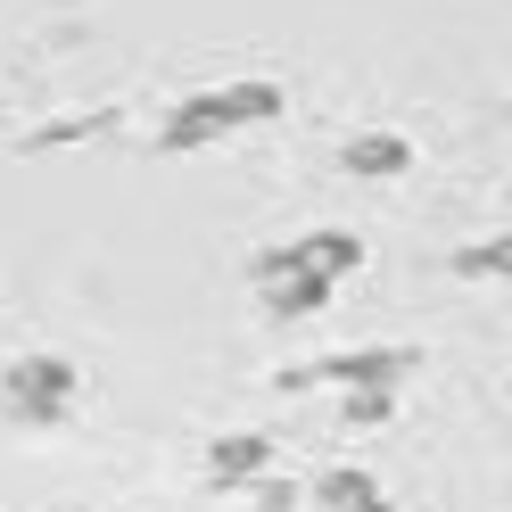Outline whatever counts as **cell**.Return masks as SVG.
<instances>
[{"instance_id":"obj_1","label":"cell","mask_w":512,"mask_h":512,"mask_svg":"<svg viewBox=\"0 0 512 512\" xmlns=\"http://www.w3.org/2000/svg\"><path fill=\"white\" fill-rule=\"evenodd\" d=\"M281 108H290V91L281 83H223V91H199V100H182L166 116V133H157V149H207L223 133H240V124H273Z\"/></svg>"},{"instance_id":"obj_2","label":"cell","mask_w":512,"mask_h":512,"mask_svg":"<svg viewBox=\"0 0 512 512\" xmlns=\"http://www.w3.org/2000/svg\"><path fill=\"white\" fill-rule=\"evenodd\" d=\"M422 372L413 347H347V356H323V364H290L281 372V389H405V380Z\"/></svg>"},{"instance_id":"obj_3","label":"cell","mask_w":512,"mask_h":512,"mask_svg":"<svg viewBox=\"0 0 512 512\" xmlns=\"http://www.w3.org/2000/svg\"><path fill=\"white\" fill-rule=\"evenodd\" d=\"M67 405H75V364H58V356H25L0 380V413L9 422H67Z\"/></svg>"},{"instance_id":"obj_4","label":"cell","mask_w":512,"mask_h":512,"mask_svg":"<svg viewBox=\"0 0 512 512\" xmlns=\"http://www.w3.org/2000/svg\"><path fill=\"white\" fill-rule=\"evenodd\" d=\"M331 290H339V281H323V273H290V265H273V256H256V298H265V314H281V323L323 314Z\"/></svg>"},{"instance_id":"obj_5","label":"cell","mask_w":512,"mask_h":512,"mask_svg":"<svg viewBox=\"0 0 512 512\" xmlns=\"http://www.w3.org/2000/svg\"><path fill=\"white\" fill-rule=\"evenodd\" d=\"M273 265H290V273H323V281H347L364 265V240L356 232H306V240H290V248H265Z\"/></svg>"},{"instance_id":"obj_6","label":"cell","mask_w":512,"mask_h":512,"mask_svg":"<svg viewBox=\"0 0 512 512\" xmlns=\"http://www.w3.org/2000/svg\"><path fill=\"white\" fill-rule=\"evenodd\" d=\"M273 463V438H256V430H232V438H215L207 446V488H256Z\"/></svg>"},{"instance_id":"obj_7","label":"cell","mask_w":512,"mask_h":512,"mask_svg":"<svg viewBox=\"0 0 512 512\" xmlns=\"http://www.w3.org/2000/svg\"><path fill=\"white\" fill-rule=\"evenodd\" d=\"M339 166L356 182H397V174H413V141L405 133H356L339 149Z\"/></svg>"},{"instance_id":"obj_8","label":"cell","mask_w":512,"mask_h":512,"mask_svg":"<svg viewBox=\"0 0 512 512\" xmlns=\"http://www.w3.org/2000/svg\"><path fill=\"white\" fill-rule=\"evenodd\" d=\"M314 504H323V512H397L389 496H380L372 471H323V479H314Z\"/></svg>"},{"instance_id":"obj_9","label":"cell","mask_w":512,"mask_h":512,"mask_svg":"<svg viewBox=\"0 0 512 512\" xmlns=\"http://www.w3.org/2000/svg\"><path fill=\"white\" fill-rule=\"evenodd\" d=\"M455 273L463 281H512V232L479 240V248H455Z\"/></svg>"},{"instance_id":"obj_10","label":"cell","mask_w":512,"mask_h":512,"mask_svg":"<svg viewBox=\"0 0 512 512\" xmlns=\"http://www.w3.org/2000/svg\"><path fill=\"white\" fill-rule=\"evenodd\" d=\"M397 413V389H347V430H380Z\"/></svg>"},{"instance_id":"obj_11","label":"cell","mask_w":512,"mask_h":512,"mask_svg":"<svg viewBox=\"0 0 512 512\" xmlns=\"http://www.w3.org/2000/svg\"><path fill=\"white\" fill-rule=\"evenodd\" d=\"M256 504H265V512H290L298 488H290V479H256Z\"/></svg>"}]
</instances>
